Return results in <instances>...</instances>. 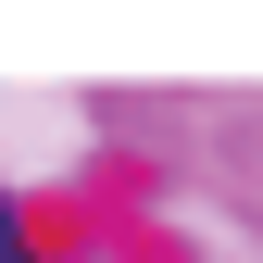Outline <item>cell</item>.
<instances>
[{
  "label": "cell",
  "instance_id": "1",
  "mask_svg": "<svg viewBox=\"0 0 263 263\" xmlns=\"http://www.w3.org/2000/svg\"><path fill=\"white\" fill-rule=\"evenodd\" d=\"M0 263H38V251H25V226H13V201H0Z\"/></svg>",
  "mask_w": 263,
  "mask_h": 263
}]
</instances>
